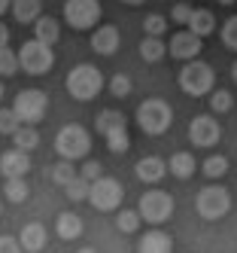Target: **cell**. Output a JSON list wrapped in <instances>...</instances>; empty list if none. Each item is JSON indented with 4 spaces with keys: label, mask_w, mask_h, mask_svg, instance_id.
Segmentation results:
<instances>
[{
    "label": "cell",
    "mask_w": 237,
    "mask_h": 253,
    "mask_svg": "<svg viewBox=\"0 0 237 253\" xmlns=\"http://www.w3.org/2000/svg\"><path fill=\"white\" fill-rule=\"evenodd\" d=\"M64 88H67V95L73 101H95L101 95V88H103V74L95 64H76L67 74Z\"/></svg>",
    "instance_id": "1"
},
{
    "label": "cell",
    "mask_w": 237,
    "mask_h": 253,
    "mask_svg": "<svg viewBox=\"0 0 237 253\" xmlns=\"http://www.w3.org/2000/svg\"><path fill=\"white\" fill-rule=\"evenodd\" d=\"M176 80H179V88H182L186 95H192V98H204V95H210L213 85H216L213 67H210L207 61H201V58H192V61L182 64V70H179Z\"/></svg>",
    "instance_id": "2"
},
{
    "label": "cell",
    "mask_w": 237,
    "mask_h": 253,
    "mask_svg": "<svg viewBox=\"0 0 237 253\" xmlns=\"http://www.w3.org/2000/svg\"><path fill=\"white\" fill-rule=\"evenodd\" d=\"M170 122H173V110H170V104L161 101V98H149L137 107V125H140V131L149 134V137H161L170 128Z\"/></svg>",
    "instance_id": "3"
},
{
    "label": "cell",
    "mask_w": 237,
    "mask_h": 253,
    "mask_svg": "<svg viewBox=\"0 0 237 253\" xmlns=\"http://www.w3.org/2000/svg\"><path fill=\"white\" fill-rule=\"evenodd\" d=\"M55 150H58V156H61V159H70V162L85 159V156H88V150H91V134L82 128V125L67 122L64 128L55 134Z\"/></svg>",
    "instance_id": "4"
},
{
    "label": "cell",
    "mask_w": 237,
    "mask_h": 253,
    "mask_svg": "<svg viewBox=\"0 0 237 253\" xmlns=\"http://www.w3.org/2000/svg\"><path fill=\"white\" fill-rule=\"evenodd\" d=\"M18 61H22V70L31 77H40V74H49L52 64H55V52H52V43H43V40H28L18 49Z\"/></svg>",
    "instance_id": "5"
},
{
    "label": "cell",
    "mask_w": 237,
    "mask_h": 253,
    "mask_svg": "<svg viewBox=\"0 0 237 253\" xmlns=\"http://www.w3.org/2000/svg\"><path fill=\"white\" fill-rule=\"evenodd\" d=\"M122 198H125V189H122L119 180L103 177V174H101L98 180H91L88 202H91V208H95V211H101V213H113V211H119Z\"/></svg>",
    "instance_id": "6"
},
{
    "label": "cell",
    "mask_w": 237,
    "mask_h": 253,
    "mask_svg": "<svg viewBox=\"0 0 237 253\" xmlns=\"http://www.w3.org/2000/svg\"><path fill=\"white\" fill-rule=\"evenodd\" d=\"M195 211L204 220H222V216L231 211V192L225 186H204L195 198Z\"/></svg>",
    "instance_id": "7"
},
{
    "label": "cell",
    "mask_w": 237,
    "mask_h": 253,
    "mask_svg": "<svg viewBox=\"0 0 237 253\" xmlns=\"http://www.w3.org/2000/svg\"><path fill=\"white\" fill-rule=\"evenodd\" d=\"M12 107H15V113H18L22 122L36 125V122H43V116L49 110V95L43 92V88H25V92L15 95Z\"/></svg>",
    "instance_id": "8"
},
{
    "label": "cell",
    "mask_w": 237,
    "mask_h": 253,
    "mask_svg": "<svg viewBox=\"0 0 237 253\" xmlns=\"http://www.w3.org/2000/svg\"><path fill=\"white\" fill-rule=\"evenodd\" d=\"M101 0H67L64 3V22L73 31H91L101 22Z\"/></svg>",
    "instance_id": "9"
},
{
    "label": "cell",
    "mask_w": 237,
    "mask_h": 253,
    "mask_svg": "<svg viewBox=\"0 0 237 253\" xmlns=\"http://www.w3.org/2000/svg\"><path fill=\"white\" fill-rule=\"evenodd\" d=\"M137 211L146 223H164V220H170V213H173V198L168 192H161V189H149V192H143L140 195V202H137Z\"/></svg>",
    "instance_id": "10"
},
{
    "label": "cell",
    "mask_w": 237,
    "mask_h": 253,
    "mask_svg": "<svg viewBox=\"0 0 237 253\" xmlns=\"http://www.w3.org/2000/svg\"><path fill=\"white\" fill-rule=\"evenodd\" d=\"M219 137H222V125H219L213 116H195V119L189 122V140L195 143L198 150L216 147Z\"/></svg>",
    "instance_id": "11"
},
{
    "label": "cell",
    "mask_w": 237,
    "mask_h": 253,
    "mask_svg": "<svg viewBox=\"0 0 237 253\" xmlns=\"http://www.w3.org/2000/svg\"><path fill=\"white\" fill-rule=\"evenodd\" d=\"M201 49H204V37H198L195 31H176L170 37V58H179V61H192L201 55Z\"/></svg>",
    "instance_id": "12"
},
{
    "label": "cell",
    "mask_w": 237,
    "mask_h": 253,
    "mask_svg": "<svg viewBox=\"0 0 237 253\" xmlns=\"http://www.w3.org/2000/svg\"><path fill=\"white\" fill-rule=\"evenodd\" d=\"M119 43H122V37H119L116 25H101V28H95V34H91V49H95L98 55H116Z\"/></svg>",
    "instance_id": "13"
},
{
    "label": "cell",
    "mask_w": 237,
    "mask_h": 253,
    "mask_svg": "<svg viewBox=\"0 0 237 253\" xmlns=\"http://www.w3.org/2000/svg\"><path fill=\"white\" fill-rule=\"evenodd\" d=\"M31 171V159H28V150H6L0 156V174L3 177H25Z\"/></svg>",
    "instance_id": "14"
},
{
    "label": "cell",
    "mask_w": 237,
    "mask_h": 253,
    "mask_svg": "<svg viewBox=\"0 0 237 253\" xmlns=\"http://www.w3.org/2000/svg\"><path fill=\"white\" fill-rule=\"evenodd\" d=\"M137 250H140V253H170V250H173V238H170L164 229H149V232L140 238Z\"/></svg>",
    "instance_id": "15"
},
{
    "label": "cell",
    "mask_w": 237,
    "mask_h": 253,
    "mask_svg": "<svg viewBox=\"0 0 237 253\" xmlns=\"http://www.w3.org/2000/svg\"><path fill=\"white\" fill-rule=\"evenodd\" d=\"M134 174L143 180V183H158V180L168 174V162L158 159V156H146V159H140V162H137Z\"/></svg>",
    "instance_id": "16"
},
{
    "label": "cell",
    "mask_w": 237,
    "mask_h": 253,
    "mask_svg": "<svg viewBox=\"0 0 237 253\" xmlns=\"http://www.w3.org/2000/svg\"><path fill=\"white\" fill-rule=\"evenodd\" d=\"M55 232H58V238H64V241L79 238V235H82V216H76L73 211L58 213V220H55Z\"/></svg>",
    "instance_id": "17"
},
{
    "label": "cell",
    "mask_w": 237,
    "mask_h": 253,
    "mask_svg": "<svg viewBox=\"0 0 237 253\" xmlns=\"http://www.w3.org/2000/svg\"><path fill=\"white\" fill-rule=\"evenodd\" d=\"M137 52H140L143 61L155 64V61H161L164 55H168V43H164L161 37H155V34H146V37L140 40V46H137Z\"/></svg>",
    "instance_id": "18"
},
{
    "label": "cell",
    "mask_w": 237,
    "mask_h": 253,
    "mask_svg": "<svg viewBox=\"0 0 237 253\" xmlns=\"http://www.w3.org/2000/svg\"><path fill=\"white\" fill-rule=\"evenodd\" d=\"M43 12V3L40 0H12V15L18 25H34Z\"/></svg>",
    "instance_id": "19"
},
{
    "label": "cell",
    "mask_w": 237,
    "mask_h": 253,
    "mask_svg": "<svg viewBox=\"0 0 237 253\" xmlns=\"http://www.w3.org/2000/svg\"><path fill=\"white\" fill-rule=\"evenodd\" d=\"M46 247V226H40V223H28L25 229H22V250H28V253H40Z\"/></svg>",
    "instance_id": "20"
},
{
    "label": "cell",
    "mask_w": 237,
    "mask_h": 253,
    "mask_svg": "<svg viewBox=\"0 0 237 253\" xmlns=\"http://www.w3.org/2000/svg\"><path fill=\"white\" fill-rule=\"evenodd\" d=\"M195 168H198V162H195L192 153H173L170 162H168V171H170L176 180H189V177L195 174Z\"/></svg>",
    "instance_id": "21"
},
{
    "label": "cell",
    "mask_w": 237,
    "mask_h": 253,
    "mask_svg": "<svg viewBox=\"0 0 237 253\" xmlns=\"http://www.w3.org/2000/svg\"><path fill=\"white\" fill-rule=\"evenodd\" d=\"M186 28H189V31H195L198 37H210V34L216 31V15H213L210 9H195Z\"/></svg>",
    "instance_id": "22"
},
{
    "label": "cell",
    "mask_w": 237,
    "mask_h": 253,
    "mask_svg": "<svg viewBox=\"0 0 237 253\" xmlns=\"http://www.w3.org/2000/svg\"><path fill=\"white\" fill-rule=\"evenodd\" d=\"M34 37L43 40V43H58L61 28H58V22H55L52 15H40V19L34 22Z\"/></svg>",
    "instance_id": "23"
},
{
    "label": "cell",
    "mask_w": 237,
    "mask_h": 253,
    "mask_svg": "<svg viewBox=\"0 0 237 253\" xmlns=\"http://www.w3.org/2000/svg\"><path fill=\"white\" fill-rule=\"evenodd\" d=\"M12 143H15V147L18 150H36V147H40V131H36L34 128V125H28V122H22V125H18V131L12 134Z\"/></svg>",
    "instance_id": "24"
},
{
    "label": "cell",
    "mask_w": 237,
    "mask_h": 253,
    "mask_svg": "<svg viewBox=\"0 0 237 253\" xmlns=\"http://www.w3.org/2000/svg\"><path fill=\"white\" fill-rule=\"evenodd\" d=\"M103 140H106V150H109V153H128V150H131V137H128V125H119V128L106 131V134H103Z\"/></svg>",
    "instance_id": "25"
},
{
    "label": "cell",
    "mask_w": 237,
    "mask_h": 253,
    "mask_svg": "<svg viewBox=\"0 0 237 253\" xmlns=\"http://www.w3.org/2000/svg\"><path fill=\"white\" fill-rule=\"evenodd\" d=\"M201 171H204V177H210V180H222V177L228 174V159H225V156H219V153H213V156L204 159Z\"/></svg>",
    "instance_id": "26"
},
{
    "label": "cell",
    "mask_w": 237,
    "mask_h": 253,
    "mask_svg": "<svg viewBox=\"0 0 237 253\" xmlns=\"http://www.w3.org/2000/svg\"><path fill=\"white\" fill-rule=\"evenodd\" d=\"M49 174H52V183H58V186H67L73 177H79V171H73V162L70 159L55 162V165L49 168Z\"/></svg>",
    "instance_id": "27"
},
{
    "label": "cell",
    "mask_w": 237,
    "mask_h": 253,
    "mask_svg": "<svg viewBox=\"0 0 237 253\" xmlns=\"http://www.w3.org/2000/svg\"><path fill=\"white\" fill-rule=\"evenodd\" d=\"M64 192H67V198L70 202H88V192H91V180L88 177H73L70 183L64 186Z\"/></svg>",
    "instance_id": "28"
},
{
    "label": "cell",
    "mask_w": 237,
    "mask_h": 253,
    "mask_svg": "<svg viewBox=\"0 0 237 253\" xmlns=\"http://www.w3.org/2000/svg\"><path fill=\"white\" fill-rule=\"evenodd\" d=\"M28 183H25V177H6V183H3V198H9V202H25L28 198Z\"/></svg>",
    "instance_id": "29"
},
{
    "label": "cell",
    "mask_w": 237,
    "mask_h": 253,
    "mask_svg": "<svg viewBox=\"0 0 237 253\" xmlns=\"http://www.w3.org/2000/svg\"><path fill=\"white\" fill-rule=\"evenodd\" d=\"M119 125H125V116H122L119 110H101V113H98V119H95L98 134H106V131L119 128Z\"/></svg>",
    "instance_id": "30"
},
{
    "label": "cell",
    "mask_w": 237,
    "mask_h": 253,
    "mask_svg": "<svg viewBox=\"0 0 237 253\" xmlns=\"http://www.w3.org/2000/svg\"><path fill=\"white\" fill-rule=\"evenodd\" d=\"M15 70H22L18 52H12L9 46H3V49H0V77H12Z\"/></svg>",
    "instance_id": "31"
},
{
    "label": "cell",
    "mask_w": 237,
    "mask_h": 253,
    "mask_svg": "<svg viewBox=\"0 0 237 253\" xmlns=\"http://www.w3.org/2000/svg\"><path fill=\"white\" fill-rule=\"evenodd\" d=\"M18 125H22V119H18L15 113V107H0V134H15L18 131Z\"/></svg>",
    "instance_id": "32"
},
{
    "label": "cell",
    "mask_w": 237,
    "mask_h": 253,
    "mask_svg": "<svg viewBox=\"0 0 237 253\" xmlns=\"http://www.w3.org/2000/svg\"><path fill=\"white\" fill-rule=\"evenodd\" d=\"M231 107H234L231 92H225V88H213V92H210V110L213 113H228Z\"/></svg>",
    "instance_id": "33"
},
{
    "label": "cell",
    "mask_w": 237,
    "mask_h": 253,
    "mask_svg": "<svg viewBox=\"0 0 237 253\" xmlns=\"http://www.w3.org/2000/svg\"><path fill=\"white\" fill-rule=\"evenodd\" d=\"M140 220H143L140 211H122V213L116 216V226H119L125 235H134V232L140 229Z\"/></svg>",
    "instance_id": "34"
},
{
    "label": "cell",
    "mask_w": 237,
    "mask_h": 253,
    "mask_svg": "<svg viewBox=\"0 0 237 253\" xmlns=\"http://www.w3.org/2000/svg\"><path fill=\"white\" fill-rule=\"evenodd\" d=\"M143 31H146V34H155V37H161V34L168 31V19H164L161 12H149V15L143 19Z\"/></svg>",
    "instance_id": "35"
},
{
    "label": "cell",
    "mask_w": 237,
    "mask_h": 253,
    "mask_svg": "<svg viewBox=\"0 0 237 253\" xmlns=\"http://www.w3.org/2000/svg\"><path fill=\"white\" fill-rule=\"evenodd\" d=\"M131 80H128L125 74H116L113 80H109V95H113V98H128V95H131Z\"/></svg>",
    "instance_id": "36"
},
{
    "label": "cell",
    "mask_w": 237,
    "mask_h": 253,
    "mask_svg": "<svg viewBox=\"0 0 237 253\" xmlns=\"http://www.w3.org/2000/svg\"><path fill=\"white\" fill-rule=\"evenodd\" d=\"M222 43L237 52V15H231V19L222 25Z\"/></svg>",
    "instance_id": "37"
},
{
    "label": "cell",
    "mask_w": 237,
    "mask_h": 253,
    "mask_svg": "<svg viewBox=\"0 0 237 253\" xmlns=\"http://www.w3.org/2000/svg\"><path fill=\"white\" fill-rule=\"evenodd\" d=\"M192 12H195V6H192V3H176V6L170 9V19H173L176 25H189Z\"/></svg>",
    "instance_id": "38"
},
{
    "label": "cell",
    "mask_w": 237,
    "mask_h": 253,
    "mask_svg": "<svg viewBox=\"0 0 237 253\" xmlns=\"http://www.w3.org/2000/svg\"><path fill=\"white\" fill-rule=\"evenodd\" d=\"M22 250V238H12V235H0V253H18Z\"/></svg>",
    "instance_id": "39"
},
{
    "label": "cell",
    "mask_w": 237,
    "mask_h": 253,
    "mask_svg": "<svg viewBox=\"0 0 237 253\" xmlns=\"http://www.w3.org/2000/svg\"><path fill=\"white\" fill-rule=\"evenodd\" d=\"M82 177H88V180H98L101 174H103V165H101V162H95V159H88L85 162V165H82V171H79Z\"/></svg>",
    "instance_id": "40"
},
{
    "label": "cell",
    "mask_w": 237,
    "mask_h": 253,
    "mask_svg": "<svg viewBox=\"0 0 237 253\" xmlns=\"http://www.w3.org/2000/svg\"><path fill=\"white\" fill-rule=\"evenodd\" d=\"M3 46H9V31H6L3 22H0V49H3Z\"/></svg>",
    "instance_id": "41"
},
{
    "label": "cell",
    "mask_w": 237,
    "mask_h": 253,
    "mask_svg": "<svg viewBox=\"0 0 237 253\" xmlns=\"http://www.w3.org/2000/svg\"><path fill=\"white\" fill-rule=\"evenodd\" d=\"M6 9H12V0H0V15H3Z\"/></svg>",
    "instance_id": "42"
},
{
    "label": "cell",
    "mask_w": 237,
    "mask_h": 253,
    "mask_svg": "<svg viewBox=\"0 0 237 253\" xmlns=\"http://www.w3.org/2000/svg\"><path fill=\"white\" fill-rule=\"evenodd\" d=\"M122 3H128V6H140V3H146V0H122Z\"/></svg>",
    "instance_id": "43"
},
{
    "label": "cell",
    "mask_w": 237,
    "mask_h": 253,
    "mask_svg": "<svg viewBox=\"0 0 237 253\" xmlns=\"http://www.w3.org/2000/svg\"><path fill=\"white\" fill-rule=\"evenodd\" d=\"M219 6H231V3H237V0H216Z\"/></svg>",
    "instance_id": "44"
},
{
    "label": "cell",
    "mask_w": 237,
    "mask_h": 253,
    "mask_svg": "<svg viewBox=\"0 0 237 253\" xmlns=\"http://www.w3.org/2000/svg\"><path fill=\"white\" fill-rule=\"evenodd\" d=\"M231 80H234V83H237V61H234V64H231Z\"/></svg>",
    "instance_id": "45"
},
{
    "label": "cell",
    "mask_w": 237,
    "mask_h": 253,
    "mask_svg": "<svg viewBox=\"0 0 237 253\" xmlns=\"http://www.w3.org/2000/svg\"><path fill=\"white\" fill-rule=\"evenodd\" d=\"M0 98H3V83H0Z\"/></svg>",
    "instance_id": "46"
},
{
    "label": "cell",
    "mask_w": 237,
    "mask_h": 253,
    "mask_svg": "<svg viewBox=\"0 0 237 253\" xmlns=\"http://www.w3.org/2000/svg\"><path fill=\"white\" fill-rule=\"evenodd\" d=\"M0 213H3V205H0Z\"/></svg>",
    "instance_id": "47"
}]
</instances>
